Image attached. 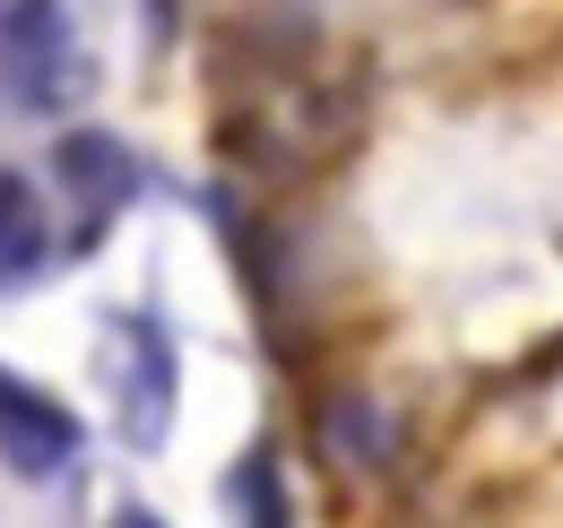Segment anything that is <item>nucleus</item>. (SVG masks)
Listing matches in <instances>:
<instances>
[{
  "label": "nucleus",
  "mask_w": 563,
  "mask_h": 528,
  "mask_svg": "<svg viewBox=\"0 0 563 528\" xmlns=\"http://www.w3.org/2000/svg\"><path fill=\"white\" fill-rule=\"evenodd\" d=\"M78 87V35L62 0H0V96L18 113H53Z\"/></svg>",
  "instance_id": "f257e3e1"
},
{
  "label": "nucleus",
  "mask_w": 563,
  "mask_h": 528,
  "mask_svg": "<svg viewBox=\"0 0 563 528\" xmlns=\"http://www.w3.org/2000/svg\"><path fill=\"white\" fill-rule=\"evenodd\" d=\"M113 398H122V433L140 442V451H156L165 442V416H174V346H165V330L147 321V312H122L113 321Z\"/></svg>",
  "instance_id": "f03ea898"
},
{
  "label": "nucleus",
  "mask_w": 563,
  "mask_h": 528,
  "mask_svg": "<svg viewBox=\"0 0 563 528\" xmlns=\"http://www.w3.org/2000/svg\"><path fill=\"white\" fill-rule=\"evenodd\" d=\"M53 174H62V191H70V208H78V243H96V234L140 199V156L113 131H70L53 147Z\"/></svg>",
  "instance_id": "7ed1b4c3"
},
{
  "label": "nucleus",
  "mask_w": 563,
  "mask_h": 528,
  "mask_svg": "<svg viewBox=\"0 0 563 528\" xmlns=\"http://www.w3.org/2000/svg\"><path fill=\"white\" fill-rule=\"evenodd\" d=\"M0 460L18 476H62L78 460V416L53 391L18 382L9 364H0Z\"/></svg>",
  "instance_id": "20e7f679"
},
{
  "label": "nucleus",
  "mask_w": 563,
  "mask_h": 528,
  "mask_svg": "<svg viewBox=\"0 0 563 528\" xmlns=\"http://www.w3.org/2000/svg\"><path fill=\"white\" fill-rule=\"evenodd\" d=\"M44 261H53L44 199H35V183H26V174H9V165H0V295H9V286H26Z\"/></svg>",
  "instance_id": "39448f33"
},
{
  "label": "nucleus",
  "mask_w": 563,
  "mask_h": 528,
  "mask_svg": "<svg viewBox=\"0 0 563 528\" xmlns=\"http://www.w3.org/2000/svg\"><path fill=\"white\" fill-rule=\"evenodd\" d=\"M234 494H243V528H278V468H269V451L234 468Z\"/></svg>",
  "instance_id": "423d86ee"
},
{
  "label": "nucleus",
  "mask_w": 563,
  "mask_h": 528,
  "mask_svg": "<svg viewBox=\"0 0 563 528\" xmlns=\"http://www.w3.org/2000/svg\"><path fill=\"white\" fill-rule=\"evenodd\" d=\"M113 528H156V520H147V512H122V520H113Z\"/></svg>",
  "instance_id": "0eeeda50"
}]
</instances>
